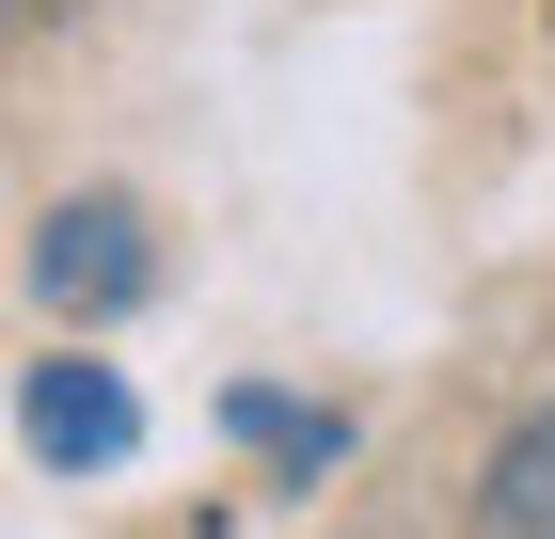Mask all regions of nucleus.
<instances>
[{
	"mask_svg": "<svg viewBox=\"0 0 555 539\" xmlns=\"http://www.w3.org/2000/svg\"><path fill=\"white\" fill-rule=\"evenodd\" d=\"M16 286H33L48 333H112L159 301V222H143V191H48L33 239H16Z\"/></svg>",
	"mask_w": 555,
	"mask_h": 539,
	"instance_id": "obj_1",
	"label": "nucleus"
},
{
	"mask_svg": "<svg viewBox=\"0 0 555 539\" xmlns=\"http://www.w3.org/2000/svg\"><path fill=\"white\" fill-rule=\"evenodd\" d=\"M16 445H33L48 476H128V460H143L128 365H95V333H48L33 365H16Z\"/></svg>",
	"mask_w": 555,
	"mask_h": 539,
	"instance_id": "obj_2",
	"label": "nucleus"
},
{
	"mask_svg": "<svg viewBox=\"0 0 555 539\" xmlns=\"http://www.w3.org/2000/svg\"><path fill=\"white\" fill-rule=\"evenodd\" d=\"M222 445L255 460L270 492H318V476H349L365 413H334V397H286V381H222Z\"/></svg>",
	"mask_w": 555,
	"mask_h": 539,
	"instance_id": "obj_3",
	"label": "nucleus"
},
{
	"mask_svg": "<svg viewBox=\"0 0 555 539\" xmlns=\"http://www.w3.org/2000/svg\"><path fill=\"white\" fill-rule=\"evenodd\" d=\"M461 539H555V397H524L461 476Z\"/></svg>",
	"mask_w": 555,
	"mask_h": 539,
	"instance_id": "obj_4",
	"label": "nucleus"
}]
</instances>
